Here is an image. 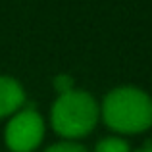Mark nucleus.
I'll return each instance as SVG.
<instances>
[{
	"label": "nucleus",
	"mask_w": 152,
	"mask_h": 152,
	"mask_svg": "<svg viewBox=\"0 0 152 152\" xmlns=\"http://www.w3.org/2000/svg\"><path fill=\"white\" fill-rule=\"evenodd\" d=\"M137 152H152V145H148L146 148H142V150H137Z\"/></svg>",
	"instance_id": "6e6552de"
},
{
	"label": "nucleus",
	"mask_w": 152,
	"mask_h": 152,
	"mask_svg": "<svg viewBox=\"0 0 152 152\" xmlns=\"http://www.w3.org/2000/svg\"><path fill=\"white\" fill-rule=\"evenodd\" d=\"M45 135V121L35 110H23L6 127V145L14 152H31Z\"/></svg>",
	"instance_id": "7ed1b4c3"
},
{
	"label": "nucleus",
	"mask_w": 152,
	"mask_h": 152,
	"mask_svg": "<svg viewBox=\"0 0 152 152\" xmlns=\"http://www.w3.org/2000/svg\"><path fill=\"white\" fill-rule=\"evenodd\" d=\"M98 119V106L85 91H67L52 106V125L62 137L77 139L93 131Z\"/></svg>",
	"instance_id": "f03ea898"
},
{
	"label": "nucleus",
	"mask_w": 152,
	"mask_h": 152,
	"mask_svg": "<svg viewBox=\"0 0 152 152\" xmlns=\"http://www.w3.org/2000/svg\"><path fill=\"white\" fill-rule=\"evenodd\" d=\"M94 152H129V145L118 137H108L98 142Z\"/></svg>",
	"instance_id": "39448f33"
},
{
	"label": "nucleus",
	"mask_w": 152,
	"mask_h": 152,
	"mask_svg": "<svg viewBox=\"0 0 152 152\" xmlns=\"http://www.w3.org/2000/svg\"><path fill=\"white\" fill-rule=\"evenodd\" d=\"M45 152H87V150L75 142H58V145H52L50 148H46Z\"/></svg>",
	"instance_id": "423d86ee"
},
{
	"label": "nucleus",
	"mask_w": 152,
	"mask_h": 152,
	"mask_svg": "<svg viewBox=\"0 0 152 152\" xmlns=\"http://www.w3.org/2000/svg\"><path fill=\"white\" fill-rule=\"evenodd\" d=\"M25 102V93L15 79L0 75V118L15 112Z\"/></svg>",
	"instance_id": "20e7f679"
},
{
	"label": "nucleus",
	"mask_w": 152,
	"mask_h": 152,
	"mask_svg": "<svg viewBox=\"0 0 152 152\" xmlns=\"http://www.w3.org/2000/svg\"><path fill=\"white\" fill-rule=\"evenodd\" d=\"M104 121L119 133H141L152 125V100L141 89H114L102 106Z\"/></svg>",
	"instance_id": "f257e3e1"
},
{
	"label": "nucleus",
	"mask_w": 152,
	"mask_h": 152,
	"mask_svg": "<svg viewBox=\"0 0 152 152\" xmlns=\"http://www.w3.org/2000/svg\"><path fill=\"white\" fill-rule=\"evenodd\" d=\"M54 85H56V89L64 94V93H67V91H71V79L66 77V75H60V77H56Z\"/></svg>",
	"instance_id": "0eeeda50"
}]
</instances>
